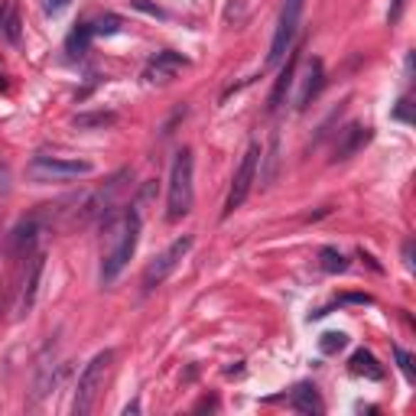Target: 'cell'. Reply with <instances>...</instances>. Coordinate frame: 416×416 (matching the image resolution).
Masks as SVG:
<instances>
[{"instance_id":"6da1fadb","label":"cell","mask_w":416,"mask_h":416,"mask_svg":"<svg viewBox=\"0 0 416 416\" xmlns=\"http://www.w3.org/2000/svg\"><path fill=\"white\" fill-rule=\"evenodd\" d=\"M140 241V215L133 208L108 218L104 224V244H101V283H114L121 270L131 263Z\"/></svg>"},{"instance_id":"7a4b0ae2","label":"cell","mask_w":416,"mask_h":416,"mask_svg":"<svg viewBox=\"0 0 416 416\" xmlns=\"http://www.w3.org/2000/svg\"><path fill=\"white\" fill-rule=\"evenodd\" d=\"M192 173H195L192 150L182 147L173 156V170H170V192H166V218L170 221H179V218H185L192 212V202H195Z\"/></svg>"},{"instance_id":"3957f363","label":"cell","mask_w":416,"mask_h":416,"mask_svg":"<svg viewBox=\"0 0 416 416\" xmlns=\"http://www.w3.org/2000/svg\"><path fill=\"white\" fill-rule=\"evenodd\" d=\"M111 361H114V351L104 348V351H98V355L82 368L78 384H75V400H72V413L75 416H88L94 410V400H98V390H101V384H104V374H108Z\"/></svg>"},{"instance_id":"277c9868","label":"cell","mask_w":416,"mask_h":416,"mask_svg":"<svg viewBox=\"0 0 416 416\" xmlns=\"http://www.w3.org/2000/svg\"><path fill=\"white\" fill-rule=\"evenodd\" d=\"M92 173L94 166L88 160H59V156H33L26 166V176L33 182H72Z\"/></svg>"},{"instance_id":"5b68a950","label":"cell","mask_w":416,"mask_h":416,"mask_svg":"<svg viewBox=\"0 0 416 416\" xmlns=\"http://www.w3.org/2000/svg\"><path fill=\"white\" fill-rule=\"evenodd\" d=\"M302 4L306 0H283L277 33H273V43H270V53H267V65H280L286 59V53L293 49L296 30H300V20H302Z\"/></svg>"},{"instance_id":"8992f818","label":"cell","mask_w":416,"mask_h":416,"mask_svg":"<svg viewBox=\"0 0 416 416\" xmlns=\"http://www.w3.org/2000/svg\"><path fill=\"white\" fill-rule=\"evenodd\" d=\"M257 163H261V147L251 143V147L244 150V156H241V166L231 179V192H228V199H224V218L231 215V212H238V208L247 202V195H251V189H254V179H257Z\"/></svg>"},{"instance_id":"52a82bcc","label":"cell","mask_w":416,"mask_h":416,"mask_svg":"<svg viewBox=\"0 0 416 416\" xmlns=\"http://www.w3.org/2000/svg\"><path fill=\"white\" fill-rule=\"evenodd\" d=\"M189 251H192V234H182V238L173 241V244L166 247V251H163V254L156 257L147 270H143V293H153L156 286H160L163 280H166L173 270L179 267V261H182Z\"/></svg>"},{"instance_id":"ba28073f","label":"cell","mask_w":416,"mask_h":416,"mask_svg":"<svg viewBox=\"0 0 416 416\" xmlns=\"http://www.w3.org/2000/svg\"><path fill=\"white\" fill-rule=\"evenodd\" d=\"M43 270H46V254H33L26 261V273H23V286H20V296H16V316L23 319L33 312L36 306V293H39V280H43Z\"/></svg>"},{"instance_id":"9c48e42d","label":"cell","mask_w":416,"mask_h":416,"mask_svg":"<svg viewBox=\"0 0 416 416\" xmlns=\"http://www.w3.org/2000/svg\"><path fill=\"white\" fill-rule=\"evenodd\" d=\"M185 65H189L185 55L166 49V53H156V59H150V65L143 69V78H147V82H173Z\"/></svg>"},{"instance_id":"30bf717a","label":"cell","mask_w":416,"mask_h":416,"mask_svg":"<svg viewBox=\"0 0 416 416\" xmlns=\"http://www.w3.org/2000/svg\"><path fill=\"white\" fill-rule=\"evenodd\" d=\"M371 127L368 124H348L341 131L339 143H335V153H332V163H341V160H351L358 150H364V143H371Z\"/></svg>"},{"instance_id":"8fae6325","label":"cell","mask_w":416,"mask_h":416,"mask_svg":"<svg viewBox=\"0 0 416 416\" xmlns=\"http://www.w3.org/2000/svg\"><path fill=\"white\" fill-rule=\"evenodd\" d=\"M300 53H302L300 46H293L286 53V65L277 75V82H273V92H270V98H267V111H277L280 104H283V98L290 94V88H293V82H296V65H300V59H302Z\"/></svg>"},{"instance_id":"7c38bea8","label":"cell","mask_w":416,"mask_h":416,"mask_svg":"<svg viewBox=\"0 0 416 416\" xmlns=\"http://www.w3.org/2000/svg\"><path fill=\"white\" fill-rule=\"evenodd\" d=\"M325 85V69H322V59H312L306 65V72H302V88L296 92V111H306L309 108V101L316 98L319 92H322Z\"/></svg>"},{"instance_id":"4fadbf2b","label":"cell","mask_w":416,"mask_h":416,"mask_svg":"<svg viewBox=\"0 0 416 416\" xmlns=\"http://www.w3.org/2000/svg\"><path fill=\"white\" fill-rule=\"evenodd\" d=\"M39 231H43V224H39V215L23 218V221H20L13 231H10V238H7V254H26V247H30L33 241L39 238Z\"/></svg>"},{"instance_id":"5bb4252c","label":"cell","mask_w":416,"mask_h":416,"mask_svg":"<svg viewBox=\"0 0 416 416\" xmlns=\"http://www.w3.org/2000/svg\"><path fill=\"white\" fill-rule=\"evenodd\" d=\"M348 371L355 374V378H368V381H384V368L374 355H371L368 348H358L351 361H348Z\"/></svg>"},{"instance_id":"9a60e30c","label":"cell","mask_w":416,"mask_h":416,"mask_svg":"<svg viewBox=\"0 0 416 416\" xmlns=\"http://www.w3.org/2000/svg\"><path fill=\"white\" fill-rule=\"evenodd\" d=\"M290 407H293L296 413H309V416L322 413V400H319V393L312 384H296L293 393H290Z\"/></svg>"},{"instance_id":"2e32d148","label":"cell","mask_w":416,"mask_h":416,"mask_svg":"<svg viewBox=\"0 0 416 416\" xmlns=\"http://www.w3.org/2000/svg\"><path fill=\"white\" fill-rule=\"evenodd\" d=\"M92 39H94V30L92 23H78L75 30L65 36V53L72 55V59H82V55L92 49Z\"/></svg>"},{"instance_id":"e0dca14e","label":"cell","mask_w":416,"mask_h":416,"mask_svg":"<svg viewBox=\"0 0 416 416\" xmlns=\"http://www.w3.org/2000/svg\"><path fill=\"white\" fill-rule=\"evenodd\" d=\"M72 124H75L78 131L111 127V124H117V114H114V111H92V114H75V117H72Z\"/></svg>"},{"instance_id":"ac0fdd59","label":"cell","mask_w":416,"mask_h":416,"mask_svg":"<svg viewBox=\"0 0 416 416\" xmlns=\"http://www.w3.org/2000/svg\"><path fill=\"white\" fill-rule=\"evenodd\" d=\"M319 267H322L325 273H345L348 261L339 247H322V251H319Z\"/></svg>"},{"instance_id":"d6986e66","label":"cell","mask_w":416,"mask_h":416,"mask_svg":"<svg viewBox=\"0 0 416 416\" xmlns=\"http://www.w3.org/2000/svg\"><path fill=\"white\" fill-rule=\"evenodd\" d=\"M0 30L10 43H20V13H16V4H7V10L0 13Z\"/></svg>"},{"instance_id":"ffe728a7","label":"cell","mask_w":416,"mask_h":416,"mask_svg":"<svg viewBox=\"0 0 416 416\" xmlns=\"http://www.w3.org/2000/svg\"><path fill=\"white\" fill-rule=\"evenodd\" d=\"M121 26H124V20L117 13H101L92 23V30H94V36H114V33H121Z\"/></svg>"},{"instance_id":"44dd1931","label":"cell","mask_w":416,"mask_h":416,"mask_svg":"<svg viewBox=\"0 0 416 416\" xmlns=\"http://www.w3.org/2000/svg\"><path fill=\"white\" fill-rule=\"evenodd\" d=\"M345 345H348V335H345V332H325L322 339H319V348H322V355H339Z\"/></svg>"},{"instance_id":"7402d4cb","label":"cell","mask_w":416,"mask_h":416,"mask_svg":"<svg viewBox=\"0 0 416 416\" xmlns=\"http://www.w3.org/2000/svg\"><path fill=\"white\" fill-rule=\"evenodd\" d=\"M277 150H280V140L277 137H273V140H270V153H267V173H263V182H273V179H277Z\"/></svg>"},{"instance_id":"603a6c76","label":"cell","mask_w":416,"mask_h":416,"mask_svg":"<svg viewBox=\"0 0 416 416\" xmlns=\"http://www.w3.org/2000/svg\"><path fill=\"white\" fill-rule=\"evenodd\" d=\"M393 358H397V364H400V371H403V378L413 384V358H410V351H403V348H393Z\"/></svg>"},{"instance_id":"cb8c5ba5","label":"cell","mask_w":416,"mask_h":416,"mask_svg":"<svg viewBox=\"0 0 416 416\" xmlns=\"http://www.w3.org/2000/svg\"><path fill=\"white\" fill-rule=\"evenodd\" d=\"M131 7L143 10V13H150V16H166L160 7H156V4H150V0H131Z\"/></svg>"},{"instance_id":"d4e9b609","label":"cell","mask_w":416,"mask_h":416,"mask_svg":"<svg viewBox=\"0 0 416 416\" xmlns=\"http://www.w3.org/2000/svg\"><path fill=\"white\" fill-rule=\"evenodd\" d=\"M72 0H43V10H46L49 16H55V13H62V10L69 7Z\"/></svg>"},{"instance_id":"484cf974","label":"cell","mask_w":416,"mask_h":416,"mask_svg":"<svg viewBox=\"0 0 416 416\" xmlns=\"http://www.w3.org/2000/svg\"><path fill=\"white\" fill-rule=\"evenodd\" d=\"M339 302H351V306H371L374 300H371L368 293H348V296H341Z\"/></svg>"},{"instance_id":"4316f807","label":"cell","mask_w":416,"mask_h":416,"mask_svg":"<svg viewBox=\"0 0 416 416\" xmlns=\"http://www.w3.org/2000/svg\"><path fill=\"white\" fill-rule=\"evenodd\" d=\"M393 117H397V121H403V124H413V114H410V101H407V98H403L400 104H397Z\"/></svg>"},{"instance_id":"83f0119b","label":"cell","mask_w":416,"mask_h":416,"mask_svg":"<svg viewBox=\"0 0 416 416\" xmlns=\"http://www.w3.org/2000/svg\"><path fill=\"white\" fill-rule=\"evenodd\" d=\"M403 263H407V270H413V241L403 244Z\"/></svg>"},{"instance_id":"f1b7e54d","label":"cell","mask_w":416,"mask_h":416,"mask_svg":"<svg viewBox=\"0 0 416 416\" xmlns=\"http://www.w3.org/2000/svg\"><path fill=\"white\" fill-rule=\"evenodd\" d=\"M400 10H403V0H393V10H390V23L400 20Z\"/></svg>"},{"instance_id":"f546056e","label":"cell","mask_w":416,"mask_h":416,"mask_svg":"<svg viewBox=\"0 0 416 416\" xmlns=\"http://www.w3.org/2000/svg\"><path fill=\"white\" fill-rule=\"evenodd\" d=\"M131 413H140V403L133 400V403H127V407H124V416H131Z\"/></svg>"},{"instance_id":"4dcf8cb0","label":"cell","mask_w":416,"mask_h":416,"mask_svg":"<svg viewBox=\"0 0 416 416\" xmlns=\"http://www.w3.org/2000/svg\"><path fill=\"white\" fill-rule=\"evenodd\" d=\"M7 85V78H4V62H0V88Z\"/></svg>"}]
</instances>
